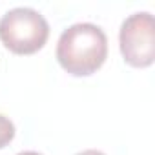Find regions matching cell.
Wrapping results in <instances>:
<instances>
[{
    "label": "cell",
    "mask_w": 155,
    "mask_h": 155,
    "mask_svg": "<svg viewBox=\"0 0 155 155\" xmlns=\"http://www.w3.org/2000/svg\"><path fill=\"white\" fill-rule=\"evenodd\" d=\"M60 68L73 77L97 73L108 57V37L104 29L91 22H77L66 28L55 48Z\"/></svg>",
    "instance_id": "obj_1"
},
{
    "label": "cell",
    "mask_w": 155,
    "mask_h": 155,
    "mask_svg": "<svg viewBox=\"0 0 155 155\" xmlns=\"http://www.w3.org/2000/svg\"><path fill=\"white\" fill-rule=\"evenodd\" d=\"M49 38V24L33 8H13L0 18V42L15 55H33Z\"/></svg>",
    "instance_id": "obj_2"
},
{
    "label": "cell",
    "mask_w": 155,
    "mask_h": 155,
    "mask_svg": "<svg viewBox=\"0 0 155 155\" xmlns=\"http://www.w3.org/2000/svg\"><path fill=\"white\" fill-rule=\"evenodd\" d=\"M119 49L131 68H148L155 60V20L150 11L126 17L119 29Z\"/></svg>",
    "instance_id": "obj_3"
},
{
    "label": "cell",
    "mask_w": 155,
    "mask_h": 155,
    "mask_svg": "<svg viewBox=\"0 0 155 155\" xmlns=\"http://www.w3.org/2000/svg\"><path fill=\"white\" fill-rule=\"evenodd\" d=\"M15 133H17V130H15L13 120L9 117H6V115L0 113V150L6 148L15 139Z\"/></svg>",
    "instance_id": "obj_4"
},
{
    "label": "cell",
    "mask_w": 155,
    "mask_h": 155,
    "mask_svg": "<svg viewBox=\"0 0 155 155\" xmlns=\"http://www.w3.org/2000/svg\"><path fill=\"white\" fill-rule=\"evenodd\" d=\"M75 155H106L104 151H99V150H82L79 153H75Z\"/></svg>",
    "instance_id": "obj_5"
},
{
    "label": "cell",
    "mask_w": 155,
    "mask_h": 155,
    "mask_svg": "<svg viewBox=\"0 0 155 155\" xmlns=\"http://www.w3.org/2000/svg\"><path fill=\"white\" fill-rule=\"evenodd\" d=\"M17 155H42V153L33 151V150H28V151H20V153H17Z\"/></svg>",
    "instance_id": "obj_6"
}]
</instances>
